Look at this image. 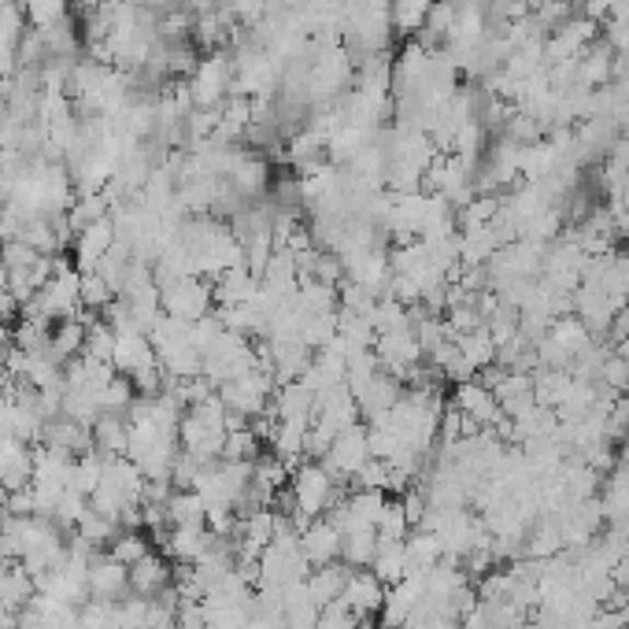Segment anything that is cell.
I'll use <instances>...</instances> for the list:
<instances>
[{
  "mask_svg": "<svg viewBox=\"0 0 629 629\" xmlns=\"http://www.w3.org/2000/svg\"><path fill=\"white\" fill-rule=\"evenodd\" d=\"M189 85V101L193 108L200 112H219L222 104L230 101L237 90H234V56L226 48H211L197 60L193 74L186 79Z\"/></svg>",
  "mask_w": 629,
  "mask_h": 629,
  "instance_id": "1",
  "label": "cell"
},
{
  "mask_svg": "<svg viewBox=\"0 0 629 629\" xmlns=\"http://www.w3.org/2000/svg\"><path fill=\"white\" fill-rule=\"evenodd\" d=\"M289 492H293V500H296L300 522L323 519L326 511L345 497L341 481H337L318 459H304L300 467H293V474H289Z\"/></svg>",
  "mask_w": 629,
  "mask_h": 629,
  "instance_id": "2",
  "label": "cell"
},
{
  "mask_svg": "<svg viewBox=\"0 0 629 629\" xmlns=\"http://www.w3.org/2000/svg\"><path fill=\"white\" fill-rule=\"evenodd\" d=\"M252 366H259V348L252 345V337L222 330L216 341L205 348V377L216 385V389L234 382L241 374H248Z\"/></svg>",
  "mask_w": 629,
  "mask_h": 629,
  "instance_id": "3",
  "label": "cell"
},
{
  "mask_svg": "<svg viewBox=\"0 0 629 629\" xmlns=\"http://www.w3.org/2000/svg\"><path fill=\"white\" fill-rule=\"evenodd\" d=\"M160 307L163 315L178 318V323H197V318L216 312V286H211V278L200 275L174 278V282L160 286Z\"/></svg>",
  "mask_w": 629,
  "mask_h": 629,
  "instance_id": "4",
  "label": "cell"
},
{
  "mask_svg": "<svg viewBox=\"0 0 629 629\" xmlns=\"http://www.w3.org/2000/svg\"><path fill=\"white\" fill-rule=\"evenodd\" d=\"M275 389H278L275 374L259 363V366H252L248 374H241V377H234V382L219 385V400L226 404V411H234V415H241V419L252 422L256 415H264L270 408Z\"/></svg>",
  "mask_w": 629,
  "mask_h": 629,
  "instance_id": "5",
  "label": "cell"
},
{
  "mask_svg": "<svg viewBox=\"0 0 629 629\" xmlns=\"http://www.w3.org/2000/svg\"><path fill=\"white\" fill-rule=\"evenodd\" d=\"M371 459L374 456H371V444H366V426L360 422V426H352V430H345L318 463L345 486V481H356V474H360Z\"/></svg>",
  "mask_w": 629,
  "mask_h": 629,
  "instance_id": "6",
  "label": "cell"
},
{
  "mask_svg": "<svg viewBox=\"0 0 629 629\" xmlns=\"http://www.w3.org/2000/svg\"><path fill=\"white\" fill-rule=\"evenodd\" d=\"M115 241H119V234H115L112 216H104V219L90 222V226L74 234V259H71V264L79 267L82 275H90V270L101 267V259L108 256Z\"/></svg>",
  "mask_w": 629,
  "mask_h": 629,
  "instance_id": "7",
  "label": "cell"
},
{
  "mask_svg": "<svg viewBox=\"0 0 629 629\" xmlns=\"http://www.w3.org/2000/svg\"><path fill=\"white\" fill-rule=\"evenodd\" d=\"M90 596L108 599V604L126 599L130 596V567H123L119 559H112L108 551H96V556L90 559Z\"/></svg>",
  "mask_w": 629,
  "mask_h": 629,
  "instance_id": "8",
  "label": "cell"
},
{
  "mask_svg": "<svg viewBox=\"0 0 629 629\" xmlns=\"http://www.w3.org/2000/svg\"><path fill=\"white\" fill-rule=\"evenodd\" d=\"M352 396H356V404H360V415L371 422V419H377V415L396 408V400L404 396V382L385 371V366H377V371L371 374V382H363Z\"/></svg>",
  "mask_w": 629,
  "mask_h": 629,
  "instance_id": "9",
  "label": "cell"
},
{
  "mask_svg": "<svg viewBox=\"0 0 629 629\" xmlns=\"http://www.w3.org/2000/svg\"><path fill=\"white\" fill-rule=\"evenodd\" d=\"M452 404L481 426V430H497V422L503 419L500 404H497V393L489 389V385H481L478 377H467V382H456V396H452Z\"/></svg>",
  "mask_w": 629,
  "mask_h": 629,
  "instance_id": "10",
  "label": "cell"
},
{
  "mask_svg": "<svg viewBox=\"0 0 629 629\" xmlns=\"http://www.w3.org/2000/svg\"><path fill=\"white\" fill-rule=\"evenodd\" d=\"M341 529L334 526L330 519H312L304 529H300V551H304V559L312 567H326V563H337L341 559Z\"/></svg>",
  "mask_w": 629,
  "mask_h": 629,
  "instance_id": "11",
  "label": "cell"
},
{
  "mask_svg": "<svg viewBox=\"0 0 629 629\" xmlns=\"http://www.w3.org/2000/svg\"><path fill=\"white\" fill-rule=\"evenodd\" d=\"M174 585V567L163 551H149L130 567V593L141 599H156Z\"/></svg>",
  "mask_w": 629,
  "mask_h": 629,
  "instance_id": "12",
  "label": "cell"
},
{
  "mask_svg": "<svg viewBox=\"0 0 629 629\" xmlns=\"http://www.w3.org/2000/svg\"><path fill=\"white\" fill-rule=\"evenodd\" d=\"M37 444H48V449L79 459V456H85V452H93V426L74 422V419H67V415H56V419L45 422L42 441Z\"/></svg>",
  "mask_w": 629,
  "mask_h": 629,
  "instance_id": "13",
  "label": "cell"
},
{
  "mask_svg": "<svg viewBox=\"0 0 629 629\" xmlns=\"http://www.w3.org/2000/svg\"><path fill=\"white\" fill-rule=\"evenodd\" d=\"M618 79V53L607 42H596L578 56V85L582 90H604Z\"/></svg>",
  "mask_w": 629,
  "mask_h": 629,
  "instance_id": "14",
  "label": "cell"
},
{
  "mask_svg": "<svg viewBox=\"0 0 629 629\" xmlns=\"http://www.w3.org/2000/svg\"><path fill=\"white\" fill-rule=\"evenodd\" d=\"M341 604L356 618H374L385 604V582H377L374 570H352L348 582H345Z\"/></svg>",
  "mask_w": 629,
  "mask_h": 629,
  "instance_id": "15",
  "label": "cell"
},
{
  "mask_svg": "<svg viewBox=\"0 0 629 629\" xmlns=\"http://www.w3.org/2000/svg\"><path fill=\"white\" fill-rule=\"evenodd\" d=\"M211 286H216V307L256 304L259 293H264V282H259V275H252L245 264L234 267V270H226V275H219Z\"/></svg>",
  "mask_w": 629,
  "mask_h": 629,
  "instance_id": "16",
  "label": "cell"
},
{
  "mask_svg": "<svg viewBox=\"0 0 629 629\" xmlns=\"http://www.w3.org/2000/svg\"><path fill=\"white\" fill-rule=\"evenodd\" d=\"M208 540L211 534L208 529H182V526H171L167 540H163V556L171 563H182V567H197L208 551Z\"/></svg>",
  "mask_w": 629,
  "mask_h": 629,
  "instance_id": "17",
  "label": "cell"
},
{
  "mask_svg": "<svg viewBox=\"0 0 629 629\" xmlns=\"http://www.w3.org/2000/svg\"><path fill=\"white\" fill-rule=\"evenodd\" d=\"M167 508V522L182 529H208V503L197 489H174Z\"/></svg>",
  "mask_w": 629,
  "mask_h": 629,
  "instance_id": "18",
  "label": "cell"
},
{
  "mask_svg": "<svg viewBox=\"0 0 629 629\" xmlns=\"http://www.w3.org/2000/svg\"><path fill=\"white\" fill-rule=\"evenodd\" d=\"M348 574H352V567H345L341 559L337 563H326V567H312V574H307V593H312V599L318 607H330L341 599L345 593V582Z\"/></svg>",
  "mask_w": 629,
  "mask_h": 629,
  "instance_id": "19",
  "label": "cell"
},
{
  "mask_svg": "<svg viewBox=\"0 0 629 629\" xmlns=\"http://www.w3.org/2000/svg\"><path fill=\"white\" fill-rule=\"evenodd\" d=\"M126 441H130V422H126V415L104 411L101 419L93 422V449L101 452L104 459L126 456Z\"/></svg>",
  "mask_w": 629,
  "mask_h": 629,
  "instance_id": "20",
  "label": "cell"
},
{
  "mask_svg": "<svg viewBox=\"0 0 629 629\" xmlns=\"http://www.w3.org/2000/svg\"><path fill=\"white\" fill-rule=\"evenodd\" d=\"M374 578L385 582V589L404 582L408 578V556H404V540H377V551H374Z\"/></svg>",
  "mask_w": 629,
  "mask_h": 629,
  "instance_id": "21",
  "label": "cell"
},
{
  "mask_svg": "<svg viewBox=\"0 0 629 629\" xmlns=\"http://www.w3.org/2000/svg\"><path fill=\"white\" fill-rule=\"evenodd\" d=\"M85 348V323L82 318H63V323L53 326V345H48V352L56 356L63 366L74 360V356H82Z\"/></svg>",
  "mask_w": 629,
  "mask_h": 629,
  "instance_id": "22",
  "label": "cell"
},
{
  "mask_svg": "<svg viewBox=\"0 0 629 629\" xmlns=\"http://www.w3.org/2000/svg\"><path fill=\"white\" fill-rule=\"evenodd\" d=\"M456 348H459L463 360L474 366V374L497 363V345H492V337H489L486 326H478V330H470V334H459L456 337Z\"/></svg>",
  "mask_w": 629,
  "mask_h": 629,
  "instance_id": "23",
  "label": "cell"
},
{
  "mask_svg": "<svg viewBox=\"0 0 629 629\" xmlns=\"http://www.w3.org/2000/svg\"><path fill=\"white\" fill-rule=\"evenodd\" d=\"M374 551H377V529H352V534H345L341 563L352 570H371Z\"/></svg>",
  "mask_w": 629,
  "mask_h": 629,
  "instance_id": "24",
  "label": "cell"
},
{
  "mask_svg": "<svg viewBox=\"0 0 629 629\" xmlns=\"http://www.w3.org/2000/svg\"><path fill=\"white\" fill-rule=\"evenodd\" d=\"M259 456H264V441L256 438L252 426H237V430H230L226 441H222V459L256 463Z\"/></svg>",
  "mask_w": 629,
  "mask_h": 629,
  "instance_id": "25",
  "label": "cell"
},
{
  "mask_svg": "<svg viewBox=\"0 0 629 629\" xmlns=\"http://www.w3.org/2000/svg\"><path fill=\"white\" fill-rule=\"evenodd\" d=\"M433 0H393V31L404 37H415L426 26Z\"/></svg>",
  "mask_w": 629,
  "mask_h": 629,
  "instance_id": "26",
  "label": "cell"
},
{
  "mask_svg": "<svg viewBox=\"0 0 629 629\" xmlns=\"http://www.w3.org/2000/svg\"><path fill=\"white\" fill-rule=\"evenodd\" d=\"M90 360H101V363H112L115 356V330L108 326V318H93L85 326V348H82Z\"/></svg>",
  "mask_w": 629,
  "mask_h": 629,
  "instance_id": "27",
  "label": "cell"
},
{
  "mask_svg": "<svg viewBox=\"0 0 629 629\" xmlns=\"http://www.w3.org/2000/svg\"><path fill=\"white\" fill-rule=\"evenodd\" d=\"M79 296H82V312H108V304L119 293H115V289L108 286V278H101L96 270H90V275H82Z\"/></svg>",
  "mask_w": 629,
  "mask_h": 629,
  "instance_id": "28",
  "label": "cell"
},
{
  "mask_svg": "<svg viewBox=\"0 0 629 629\" xmlns=\"http://www.w3.org/2000/svg\"><path fill=\"white\" fill-rule=\"evenodd\" d=\"M408 534H411V522L404 515V503L385 500L382 519H377V540H408Z\"/></svg>",
  "mask_w": 629,
  "mask_h": 629,
  "instance_id": "29",
  "label": "cell"
},
{
  "mask_svg": "<svg viewBox=\"0 0 629 629\" xmlns=\"http://www.w3.org/2000/svg\"><path fill=\"white\" fill-rule=\"evenodd\" d=\"M596 382L607 385V389H615L618 396L629 393V360H626L622 352H618V348H611V352H607V360L599 363Z\"/></svg>",
  "mask_w": 629,
  "mask_h": 629,
  "instance_id": "30",
  "label": "cell"
},
{
  "mask_svg": "<svg viewBox=\"0 0 629 629\" xmlns=\"http://www.w3.org/2000/svg\"><path fill=\"white\" fill-rule=\"evenodd\" d=\"M48 345H53V326L34 323V318H19L15 348H23V352H48Z\"/></svg>",
  "mask_w": 629,
  "mask_h": 629,
  "instance_id": "31",
  "label": "cell"
},
{
  "mask_svg": "<svg viewBox=\"0 0 629 629\" xmlns=\"http://www.w3.org/2000/svg\"><path fill=\"white\" fill-rule=\"evenodd\" d=\"M149 551H152V548H149V540L138 537V529H123V534L112 540L108 556H112V559H119L123 567H133L141 556H149Z\"/></svg>",
  "mask_w": 629,
  "mask_h": 629,
  "instance_id": "32",
  "label": "cell"
},
{
  "mask_svg": "<svg viewBox=\"0 0 629 629\" xmlns=\"http://www.w3.org/2000/svg\"><path fill=\"white\" fill-rule=\"evenodd\" d=\"M607 341L611 345H622V341H629V304H622L615 312V318H611V334H607Z\"/></svg>",
  "mask_w": 629,
  "mask_h": 629,
  "instance_id": "33",
  "label": "cell"
},
{
  "mask_svg": "<svg viewBox=\"0 0 629 629\" xmlns=\"http://www.w3.org/2000/svg\"><path fill=\"white\" fill-rule=\"evenodd\" d=\"M519 629H545V626H540V622H537V618H529V622H522Z\"/></svg>",
  "mask_w": 629,
  "mask_h": 629,
  "instance_id": "34",
  "label": "cell"
},
{
  "mask_svg": "<svg viewBox=\"0 0 629 629\" xmlns=\"http://www.w3.org/2000/svg\"><path fill=\"white\" fill-rule=\"evenodd\" d=\"M526 4H529V8H534V4H540V0H526Z\"/></svg>",
  "mask_w": 629,
  "mask_h": 629,
  "instance_id": "35",
  "label": "cell"
},
{
  "mask_svg": "<svg viewBox=\"0 0 629 629\" xmlns=\"http://www.w3.org/2000/svg\"><path fill=\"white\" fill-rule=\"evenodd\" d=\"M0 629H8V626H4V618H0Z\"/></svg>",
  "mask_w": 629,
  "mask_h": 629,
  "instance_id": "36",
  "label": "cell"
},
{
  "mask_svg": "<svg viewBox=\"0 0 629 629\" xmlns=\"http://www.w3.org/2000/svg\"><path fill=\"white\" fill-rule=\"evenodd\" d=\"M618 629H629V622H622V626H618Z\"/></svg>",
  "mask_w": 629,
  "mask_h": 629,
  "instance_id": "37",
  "label": "cell"
}]
</instances>
